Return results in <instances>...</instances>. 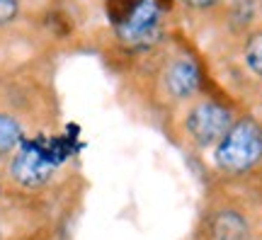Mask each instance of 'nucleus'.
Returning <instances> with one entry per match:
<instances>
[{
  "mask_svg": "<svg viewBox=\"0 0 262 240\" xmlns=\"http://www.w3.org/2000/svg\"><path fill=\"white\" fill-rule=\"evenodd\" d=\"M262 158V129L253 119L235 121L216 143V163L226 172H245Z\"/></svg>",
  "mask_w": 262,
  "mask_h": 240,
  "instance_id": "nucleus-1",
  "label": "nucleus"
},
{
  "mask_svg": "<svg viewBox=\"0 0 262 240\" xmlns=\"http://www.w3.org/2000/svg\"><path fill=\"white\" fill-rule=\"evenodd\" d=\"M160 5L158 0H139L119 19V39L126 47L146 49L160 37Z\"/></svg>",
  "mask_w": 262,
  "mask_h": 240,
  "instance_id": "nucleus-2",
  "label": "nucleus"
},
{
  "mask_svg": "<svg viewBox=\"0 0 262 240\" xmlns=\"http://www.w3.org/2000/svg\"><path fill=\"white\" fill-rule=\"evenodd\" d=\"M233 126L231 110L219 102H202L187 114V134L199 146H214Z\"/></svg>",
  "mask_w": 262,
  "mask_h": 240,
  "instance_id": "nucleus-3",
  "label": "nucleus"
},
{
  "mask_svg": "<svg viewBox=\"0 0 262 240\" xmlns=\"http://www.w3.org/2000/svg\"><path fill=\"white\" fill-rule=\"evenodd\" d=\"M10 170L22 187H41L54 175V160L37 146H22L12 158Z\"/></svg>",
  "mask_w": 262,
  "mask_h": 240,
  "instance_id": "nucleus-4",
  "label": "nucleus"
},
{
  "mask_svg": "<svg viewBox=\"0 0 262 240\" xmlns=\"http://www.w3.org/2000/svg\"><path fill=\"white\" fill-rule=\"evenodd\" d=\"M165 88L172 97L185 100L199 88V68L192 58H178L165 73Z\"/></svg>",
  "mask_w": 262,
  "mask_h": 240,
  "instance_id": "nucleus-5",
  "label": "nucleus"
},
{
  "mask_svg": "<svg viewBox=\"0 0 262 240\" xmlns=\"http://www.w3.org/2000/svg\"><path fill=\"white\" fill-rule=\"evenodd\" d=\"M216 240H248V223L241 213L235 211H219L211 223Z\"/></svg>",
  "mask_w": 262,
  "mask_h": 240,
  "instance_id": "nucleus-6",
  "label": "nucleus"
},
{
  "mask_svg": "<svg viewBox=\"0 0 262 240\" xmlns=\"http://www.w3.org/2000/svg\"><path fill=\"white\" fill-rule=\"evenodd\" d=\"M19 141H22V126L10 114H0V153L17 148Z\"/></svg>",
  "mask_w": 262,
  "mask_h": 240,
  "instance_id": "nucleus-7",
  "label": "nucleus"
},
{
  "mask_svg": "<svg viewBox=\"0 0 262 240\" xmlns=\"http://www.w3.org/2000/svg\"><path fill=\"white\" fill-rule=\"evenodd\" d=\"M245 63L253 73L262 75V32H255L245 41Z\"/></svg>",
  "mask_w": 262,
  "mask_h": 240,
  "instance_id": "nucleus-8",
  "label": "nucleus"
},
{
  "mask_svg": "<svg viewBox=\"0 0 262 240\" xmlns=\"http://www.w3.org/2000/svg\"><path fill=\"white\" fill-rule=\"evenodd\" d=\"M19 15L17 0H0V25H10Z\"/></svg>",
  "mask_w": 262,
  "mask_h": 240,
  "instance_id": "nucleus-9",
  "label": "nucleus"
},
{
  "mask_svg": "<svg viewBox=\"0 0 262 240\" xmlns=\"http://www.w3.org/2000/svg\"><path fill=\"white\" fill-rule=\"evenodd\" d=\"M189 8H196V10H206V8H214V5H219L221 0H185Z\"/></svg>",
  "mask_w": 262,
  "mask_h": 240,
  "instance_id": "nucleus-10",
  "label": "nucleus"
}]
</instances>
